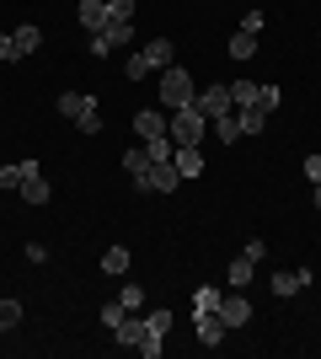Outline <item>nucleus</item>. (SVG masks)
<instances>
[{"label":"nucleus","mask_w":321,"mask_h":359,"mask_svg":"<svg viewBox=\"0 0 321 359\" xmlns=\"http://www.w3.org/2000/svg\"><path fill=\"white\" fill-rule=\"evenodd\" d=\"M59 113L76 123L80 135H102V107H97L92 91H64V97H59Z\"/></svg>","instance_id":"nucleus-1"},{"label":"nucleus","mask_w":321,"mask_h":359,"mask_svg":"<svg viewBox=\"0 0 321 359\" xmlns=\"http://www.w3.org/2000/svg\"><path fill=\"white\" fill-rule=\"evenodd\" d=\"M204 129H209V113H204L199 102L177 107V113H166V135L177 140V145H204Z\"/></svg>","instance_id":"nucleus-2"},{"label":"nucleus","mask_w":321,"mask_h":359,"mask_svg":"<svg viewBox=\"0 0 321 359\" xmlns=\"http://www.w3.org/2000/svg\"><path fill=\"white\" fill-rule=\"evenodd\" d=\"M113 332H118V348H134V354H145V359H161V338H150V327H145L139 311H129Z\"/></svg>","instance_id":"nucleus-3"},{"label":"nucleus","mask_w":321,"mask_h":359,"mask_svg":"<svg viewBox=\"0 0 321 359\" xmlns=\"http://www.w3.org/2000/svg\"><path fill=\"white\" fill-rule=\"evenodd\" d=\"M193 97H199V91H193V75H187L183 65H166V70H161V107L177 113V107H187Z\"/></svg>","instance_id":"nucleus-4"},{"label":"nucleus","mask_w":321,"mask_h":359,"mask_svg":"<svg viewBox=\"0 0 321 359\" xmlns=\"http://www.w3.org/2000/svg\"><path fill=\"white\" fill-rule=\"evenodd\" d=\"M220 322H225L230 332H236V327H246V322H252V300H246L241 290H230V295H220Z\"/></svg>","instance_id":"nucleus-5"},{"label":"nucleus","mask_w":321,"mask_h":359,"mask_svg":"<svg viewBox=\"0 0 321 359\" xmlns=\"http://www.w3.org/2000/svg\"><path fill=\"white\" fill-rule=\"evenodd\" d=\"M193 102L209 113V123H214V118H225V113H236V102H230V81H225V86H204Z\"/></svg>","instance_id":"nucleus-6"},{"label":"nucleus","mask_w":321,"mask_h":359,"mask_svg":"<svg viewBox=\"0 0 321 359\" xmlns=\"http://www.w3.org/2000/svg\"><path fill=\"white\" fill-rule=\"evenodd\" d=\"M123 172L134 177V188H139V194H150V156H145V145L123 150Z\"/></svg>","instance_id":"nucleus-7"},{"label":"nucleus","mask_w":321,"mask_h":359,"mask_svg":"<svg viewBox=\"0 0 321 359\" xmlns=\"http://www.w3.org/2000/svg\"><path fill=\"white\" fill-rule=\"evenodd\" d=\"M193 322H199V344L204 348H220V344H225V322H220V311H193Z\"/></svg>","instance_id":"nucleus-8"},{"label":"nucleus","mask_w":321,"mask_h":359,"mask_svg":"<svg viewBox=\"0 0 321 359\" xmlns=\"http://www.w3.org/2000/svg\"><path fill=\"white\" fill-rule=\"evenodd\" d=\"M311 279H316L311 269H284V273H273V295H278V300H290V295H300Z\"/></svg>","instance_id":"nucleus-9"},{"label":"nucleus","mask_w":321,"mask_h":359,"mask_svg":"<svg viewBox=\"0 0 321 359\" xmlns=\"http://www.w3.org/2000/svg\"><path fill=\"white\" fill-rule=\"evenodd\" d=\"M139 54H145V65H150V70H166V65L177 60V43H171V38H150Z\"/></svg>","instance_id":"nucleus-10"},{"label":"nucleus","mask_w":321,"mask_h":359,"mask_svg":"<svg viewBox=\"0 0 321 359\" xmlns=\"http://www.w3.org/2000/svg\"><path fill=\"white\" fill-rule=\"evenodd\" d=\"M171 166L183 172V182H187V177H204V150H199V145H177Z\"/></svg>","instance_id":"nucleus-11"},{"label":"nucleus","mask_w":321,"mask_h":359,"mask_svg":"<svg viewBox=\"0 0 321 359\" xmlns=\"http://www.w3.org/2000/svg\"><path fill=\"white\" fill-rule=\"evenodd\" d=\"M183 188V172L171 161H161V166H150V194H177Z\"/></svg>","instance_id":"nucleus-12"},{"label":"nucleus","mask_w":321,"mask_h":359,"mask_svg":"<svg viewBox=\"0 0 321 359\" xmlns=\"http://www.w3.org/2000/svg\"><path fill=\"white\" fill-rule=\"evenodd\" d=\"M16 194H22V198H27V204H32V210H38V204H48V194H54V188H48V177H43V172H27Z\"/></svg>","instance_id":"nucleus-13"},{"label":"nucleus","mask_w":321,"mask_h":359,"mask_svg":"<svg viewBox=\"0 0 321 359\" xmlns=\"http://www.w3.org/2000/svg\"><path fill=\"white\" fill-rule=\"evenodd\" d=\"M76 16H80V27H86V32H102L107 27V0H80Z\"/></svg>","instance_id":"nucleus-14"},{"label":"nucleus","mask_w":321,"mask_h":359,"mask_svg":"<svg viewBox=\"0 0 321 359\" xmlns=\"http://www.w3.org/2000/svg\"><path fill=\"white\" fill-rule=\"evenodd\" d=\"M134 135H139V140H155V135H166V113H155V107L134 113Z\"/></svg>","instance_id":"nucleus-15"},{"label":"nucleus","mask_w":321,"mask_h":359,"mask_svg":"<svg viewBox=\"0 0 321 359\" xmlns=\"http://www.w3.org/2000/svg\"><path fill=\"white\" fill-rule=\"evenodd\" d=\"M236 123H241V135H262L268 129V107H236Z\"/></svg>","instance_id":"nucleus-16"},{"label":"nucleus","mask_w":321,"mask_h":359,"mask_svg":"<svg viewBox=\"0 0 321 359\" xmlns=\"http://www.w3.org/2000/svg\"><path fill=\"white\" fill-rule=\"evenodd\" d=\"M139 145H145V156H150V166H161V161H171V156H177V140H171V135L139 140Z\"/></svg>","instance_id":"nucleus-17"},{"label":"nucleus","mask_w":321,"mask_h":359,"mask_svg":"<svg viewBox=\"0 0 321 359\" xmlns=\"http://www.w3.org/2000/svg\"><path fill=\"white\" fill-rule=\"evenodd\" d=\"M252 273H257V263H252V257H230V273H225V279H230V290H246V285H252Z\"/></svg>","instance_id":"nucleus-18"},{"label":"nucleus","mask_w":321,"mask_h":359,"mask_svg":"<svg viewBox=\"0 0 321 359\" xmlns=\"http://www.w3.org/2000/svg\"><path fill=\"white\" fill-rule=\"evenodd\" d=\"M225 48H230V60H252V54H257V32H241V27H236Z\"/></svg>","instance_id":"nucleus-19"},{"label":"nucleus","mask_w":321,"mask_h":359,"mask_svg":"<svg viewBox=\"0 0 321 359\" xmlns=\"http://www.w3.org/2000/svg\"><path fill=\"white\" fill-rule=\"evenodd\" d=\"M129 263H134V257H129V247H107V252H102V273H113V279H118V273H129Z\"/></svg>","instance_id":"nucleus-20"},{"label":"nucleus","mask_w":321,"mask_h":359,"mask_svg":"<svg viewBox=\"0 0 321 359\" xmlns=\"http://www.w3.org/2000/svg\"><path fill=\"white\" fill-rule=\"evenodd\" d=\"M27 172H38V161H11V166H0V188H22V177Z\"/></svg>","instance_id":"nucleus-21"},{"label":"nucleus","mask_w":321,"mask_h":359,"mask_svg":"<svg viewBox=\"0 0 321 359\" xmlns=\"http://www.w3.org/2000/svg\"><path fill=\"white\" fill-rule=\"evenodd\" d=\"M257 91L262 86H252V81H230V102H236V107H252V102H257Z\"/></svg>","instance_id":"nucleus-22"},{"label":"nucleus","mask_w":321,"mask_h":359,"mask_svg":"<svg viewBox=\"0 0 321 359\" xmlns=\"http://www.w3.org/2000/svg\"><path fill=\"white\" fill-rule=\"evenodd\" d=\"M209 129H214L220 140H225V145H236V140H241V123H236V113H225V118H214Z\"/></svg>","instance_id":"nucleus-23"},{"label":"nucleus","mask_w":321,"mask_h":359,"mask_svg":"<svg viewBox=\"0 0 321 359\" xmlns=\"http://www.w3.org/2000/svg\"><path fill=\"white\" fill-rule=\"evenodd\" d=\"M193 311H220V290L199 285V290H193Z\"/></svg>","instance_id":"nucleus-24"},{"label":"nucleus","mask_w":321,"mask_h":359,"mask_svg":"<svg viewBox=\"0 0 321 359\" xmlns=\"http://www.w3.org/2000/svg\"><path fill=\"white\" fill-rule=\"evenodd\" d=\"M38 43H43V32L32 27V22H27V27H16V48H22V54H38Z\"/></svg>","instance_id":"nucleus-25"},{"label":"nucleus","mask_w":321,"mask_h":359,"mask_svg":"<svg viewBox=\"0 0 321 359\" xmlns=\"http://www.w3.org/2000/svg\"><path fill=\"white\" fill-rule=\"evenodd\" d=\"M145 327H150V338H166V332H171V311H166V306L150 311V316H145Z\"/></svg>","instance_id":"nucleus-26"},{"label":"nucleus","mask_w":321,"mask_h":359,"mask_svg":"<svg viewBox=\"0 0 321 359\" xmlns=\"http://www.w3.org/2000/svg\"><path fill=\"white\" fill-rule=\"evenodd\" d=\"M22 322V300H0V332H11Z\"/></svg>","instance_id":"nucleus-27"},{"label":"nucleus","mask_w":321,"mask_h":359,"mask_svg":"<svg viewBox=\"0 0 321 359\" xmlns=\"http://www.w3.org/2000/svg\"><path fill=\"white\" fill-rule=\"evenodd\" d=\"M107 22H134V0H107Z\"/></svg>","instance_id":"nucleus-28"},{"label":"nucleus","mask_w":321,"mask_h":359,"mask_svg":"<svg viewBox=\"0 0 321 359\" xmlns=\"http://www.w3.org/2000/svg\"><path fill=\"white\" fill-rule=\"evenodd\" d=\"M123 311H145V290H139V285H123Z\"/></svg>","instance_id":"nucleus-29"},{"label":"nucleus","mask_w":321,"mask_h":359,"mask_svg":"<svg viewBox=\"0 0 321 359\" xmlns=\"http://www.w3.org/2000/svg\"><path fill=\"white\" fill-rule=\"evenodd\" d=\"M123 75H129V81H145V75H155L150 65H145V54H129V65H123Z\"/></svg>","instance_id":"nucleus-30"},{"label":"nucleus","mask_w":321,"mask_h":359,"mask_svg":"<svg viewBox=\"0 0 321 359\" xmlns=\"http://www.w3.org/2000/svg\"><path fill=\"white\" fill-rule=\"evenodd\" d=\"M22 60V48H16V32H0V65Z\"/></svg>","instance_id":"nucleus-31"},{"label":"nucleus","mask_w":321,"mask_h":359,"mask_svg":"<svg viewBox=\"0 0 321 359\" xmlns=\"http://www.w3.org/2000/svg\"><path fill=\"white\" fill-rule=\"evenodd\" d=\"M123 316H129V311H123V300H113V306H102V327H118Z\"/></svg>","instance_id":"nucleus-32"},{"label":"nucleus","mask_w":321,"mask_h":359,"mask_svg":"<svg viewBox=\"0 0 321 359\" xmlns=\"http://www.w3.org/2000/svg\"><path fill=\"white\" fill-rule=\"evenodd\" d=\"M262 22H268V16H262L257 6H252V11H246V22H241V32H262Z\"/></svg>","instance_id":"nucleus-33"},{"label":"nucleus","mask_w":321,"mask_h":359,"mask_svg":"<svg viewBox=\"0 0 321 359\" xmlns=\"http://www.w3.org/2000/svg\"><path fill=\"white\" fill-rule=\"evenodd\" d=\"M257 107H268V113H273V107H278V86H262V91H257Z\"/></svg>","instance_id":"nucleus-34"},{"label":"nucleus","mask_w":321,"mask_h":359,"mask_svg":"<svg viewBox=\"0 0 321 359\" xmlns=\"http://www.w3.org/2000/svg\"><path fill=\"white\" fill-rule=\"evenodd\" d=\"M246 257H252V263H257V257H268V241L252 236V241H246Z\"/></svg>","instance_id":"nucleus-35"},{"label":"nucleus","mask_w":321,"mask_h":359,"mask_svg":"<svg viewBox=\"0 0 321 359\" xmlns=\"http://www.w3.org/2000/svg\"><path fill=\"white\" fill-rule=\"evenodd\" d=\"M306 177H311V182H321V156H306Z\"/></svg>","instance_id":"nucleus-36"},{"label":"nucleus","mask_w":321,"mask_h":359,"mask_svg":"<svg viewBox=\"0 0 321 359\" xmlns=\"http://www.w3.org/2000/svg\"><path fill=\"white\" fill-rule=\"evenodd\" d=\"M316 210H321V182H316Z\"/></svg>","instance_id":"nucleus-37"}]
</instances>
